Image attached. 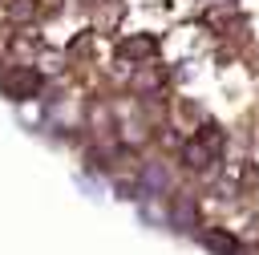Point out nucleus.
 Returning a JSON list of instances; mask_svg holds the SVG:
<instances>
[{"instance_id":"1","label":"nucleus","mask_w":259,"mask_h":255,"mask_svg":"<svg viewBox=\"0 0 259 255\" xmlns=\"http://www.w3.org/2000/svg\"><path fill=\"white\" fill-rule=\"evenodd\" d=\"M219 150H223V134H219V125H206V130L198 134V142H190L186 166H210V162L219 158Z\"/></svg>"},{"instance_id":"2","label":"nucleus","mask_w":259,"mask_h":255,"mask_svg":"<svg viewBox=\"0 0 259 255\" xmlns=\"http://www.w3.org/2000/svg\"><path fill=\"white\" fill-rule=\"evenodd\" d=\"M4 89H8L12 97H28V93L36 89V73H28V69H24V73L8 77V81H4Z\"/></svg>"},{"instance_id":"3","label":"nucleus","mask_w":259,"mask_h":255,"mask_svg":"<svg viewBox=\"0 0 259 255\" xmlns=\"http://www.w3.org/2000/svg\"><path fill=\"white\" fill-rule=\"evenodd\" d=\"M202 243H206L210 251H219V255H239V243H235L231 235H223V231H206Z\"/></svg>"},{"instance_id":"4","label":"nucleus","mask_w":259,"mask_h":255,"mask_svg":"<svg viewBox=\"0 0 259 255\" xmlns=\"http://www.w3.org/2000/svg\"><path fill=\"white\" fill-rule=\"evenodd\" d=\"M190 219H194V206H190L186 198H178V202H174V223L186 231V227H190Z\"/></svg>"},{"instance_id":"5","label":"nucleus","mask_w":259,"mask_h":255,"mask_svg":"<svg viewBox=\"0 0 259 255\" xmlns=\"http://www.w3.org/2000/svg\"><path fill=\"white\" fill-rule=\"evenodd\" d=\"M150 49H154V40H134V45H125L121 53H125V57H142V53H150Z\"/></svg>"},{"instance_id":"6","label":"nucleus","mask_w":259,"mask_h":255,"mask_svg":"<svg viewBox=\"0 0 259 255\" xmlns=\"http://www.w3.org/2000/svg\"><path fill=\"white\" fill-rule=\"evenodd\" d=\"M32 12H36V4H28V0H16V4H12V16H16V20H24V16H32Z\"/></svg>"}]
</instances>
